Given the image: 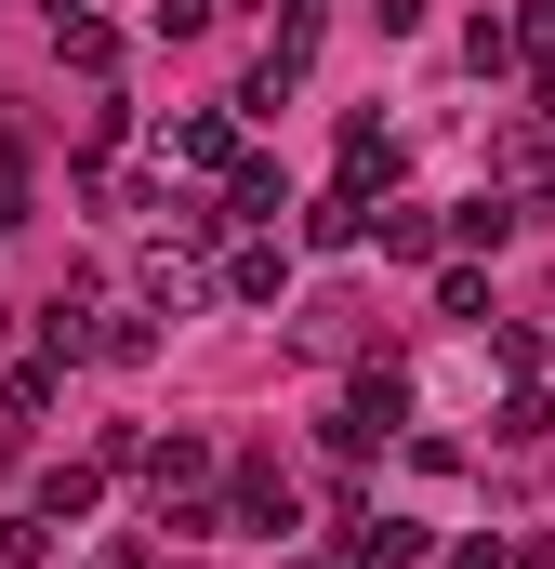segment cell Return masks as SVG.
Here are the masks:
<instances>
[{
    "instance_id": "cell-1",
    "label": "cell",
    "mask_w": 555,
    "mask_h": 569,
    "mask_svg": "<svg viewBox=\"0 0 555 569\" xmlns=\"http://www.w3.org/2000/svg\"><path fill=\"white\" fill-rule=\"evenodd\" d=\"M397 411H411L397 385H357V398L331 411V437H344V450H371V437H397Z\"/></svg>"
},
{
    "instance_id": "cell-2",
    "label": "cell",
    "mask_w": 555,
    "mask_h": 569,
    "mask_svg": "<svg viewBox=\"0 0 555 569\" xmlns=\"http://www.w3.org/2000/svg\"><path fill=\"white\" fill-rule=\"evenodd\" d=\"M304 345L344 358V345H357V291H317V305H304Z\"/></svg>"
},
{
    "instance_id": "cell-3",
    "label": "cell",
    "mask_w": 555,
    "mask_h": 569,
    "mask_svg": "<svg viewBox=\"0 0 555 569\" xmlns=\"http://www.w3.org/2000/svg\"><path fill=\"white\" fill-rule=\"evenodd\" d=\"M239 517H252V530H291V477H265V463H252V477H239Z\"/></svg>"
},
{
    "instance_id": "cell-4",
    "label": "cell",
    "mask_w": 555,
    "mask_h": 569,
    "mask_svg": "<svg viewBox=\"0 0 555 569\" xmlns=\"http://www.w3.org/2000/svg\"><path fill=\"white\" fill-rule=\"evenodd\" d=\"M503 159H516V172H529V186H543V199H555V133H516V146H503Z\"/></svg>"
},
{
    "instance_id": "cell-5",
    "label": "cell",
    "mask_w": 555,
    "mask_h": 569,
    "mask_svg": "<svg viewBox=\"0 0 555 569\" xmlns=\"http://www.w3.org/2000/svg\"><path fill=\"white\" fill-rule=\"evenodd\" d=\"M159 27H172V40H199V27H212V0H159Z\"/></svg>"
},
{
    "instance_id": "cell-6",
    "label": "cell",
    "mask_w": 555,
    "mask_h": 569,
    "mask_svg": "<svg viewBox=\"0 0 555 569\" xmlns=\"http://www.w3.org/2000/svg\"><path fill=\"white\" fill-rule=\"evenodd\" d=\"M371 13H384V27H423V0H371Z\"/></svg>"
}]
</instances>
